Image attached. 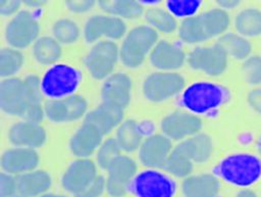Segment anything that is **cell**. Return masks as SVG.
<instances>
[{
	"label": "cell",
	"instance_id": "6da1fadb",
	"mask_svg": "<svg viewBox=\"0 0 261 197\" xmlns=\"http://www.w3.org/2000/svg\"><path fill=\"white\" fill-rule=\"evenodd\" d=\"M41 84L36 76L25 80L7 79L0 85V106L10 114H17L27 121L39 122L43 118Z\"/></svg>",
	"mask_w": 261,
	"mask_h": 197
},
{
	"label": "cell",
	"instance_id": "7a4b0ae2",
	"mask_svg": "<svg viewBox=\"0 0 261 197\" xmlns=\"http://www.w3.org/2000/svg\"><path fill=\"white\" fill-rule=\"evenodd\" d=\"M216 170L226 182L248 187L261 178V160L252 154L238 153L225 157Z\"/></svg>",
	"mask_w": 261,
	"mask_h": 197
},
{
	"label": "cell",
	"instance_id": "3957f363",
	"mask_svg": "<svg viewBox=\"0 0 261 197\" xmlns=\"http://www.w3.org/2000/svg\"><path fill=\"white\" fill-rule=\"evenodd\" d=\"M224 100V89L208 82L192 84L185 90L181 96L184 106L195 113L211 111L221 105Z\"/></svg>",
	"mask_w": 261,
	"mask_h": 197
},
{
	"label": "cell",
	"instance_id": "277c9868",
	"mask_svg": "<svg viewBox=\"0 0 261 197\" xmlns=\"http://www.w3.org/2000/svg\"><path fill=\"white\" fill-rule=\"evenodd\" d=\"M156 40L157 33L150 27L141 26L133 29L127 34L120 49L122 62L129 67L140 65Z\"/></svg>",
	"mask_w": 261,
	"mask_h": 197
},
{
	"label": "cell",
	"instance_id": "5b68a950",
	"mask_svg": "<svg viewBox=\"0 0 261 197\" xmlns=\"http://www.w3.org/2000/svg\"><path fill=\"white\" fill-rule=\"evenodd\" d=\"M80 73L72 66L57 64L46 71L41 89L49 97H62L71 94L80 83Z\"/></svg>",
	"mask_w": 261,
	"mask_h": 197
},
{
	"label": "cell",
	"instance_id": "8992f818",
	"mask_svg": "<svg viewBox=\"0 0 261 197\" xmlns=\"http://www.w3.org/2000/svg\"><path fill=\"white\" fill-rule=\"evenodd\" d=\"M129 190L137 197H173L175 184L167 176L149 169L136 176Z\"/></svg>",
	"mask_w": 261,
	"mask_h": 197
},
{
	"label": "cell",
	"instance_id": "52a82bcc",
	"mask_svg": "<svg viewBox=\"0 0 261 197\" xmlns=\"http://www.w3.org/2000/svg\"><path fill=\"white\" fill-rule=\"evenodd\" d=\"M227 54L219 44L211 47H198L189 55L192 68L202 70L210 76L222 73L227 66Z\"/></svg>",
	"mask_w": 261,
	"mask_h": 197
},
{
	"label": "cell",
	"instance_id": "ba28073f",
	"mask_svg": "<svg viewBox=\"0 0 261 197\" xmlns=\"http://www.w3.org/2000/svg\"><path fill=\"white\" fill-rule=\"evenodd\" d=\"M184 86L185 80L178 73L155 72L145 80L144 93L149 100L158 102L175 95Z\"/></svg>",
	"mask_w": 261,
	"mask_h": 197
},
{
	"label": "cell",
	"instance_id": "9c48e42d",
	"mask_svg": "<svg viewBox=\"0 0 261 197\" xmlns=\"http://www.w3.org/2000/svg\"><path fill=\"white\" fill-rule=\"evenodd\" d=\"M136 163L126 156H118L108 167L106 190L112 197H122L129 189L136 174Z\"/></svg>",
	"mask_w": 261,
	"mask_h": 197
},
{
	"label": "cell",
	"instance_id": "30bf717a",
	"mask_svg": "<svg viewBox=\"0 0 261 197\" xmlns=\"http://www.w3.org/2000/svg\"><path fill=\"white\" fill-rule=\"evenodd\" d=\"M117 56L116 44L111 41H102L92 48L86 58V64L95 79H103L112 71Z\"/></svg>",
	"mask_w": 261,
	"mask_h": 197
},
{
	"label": "cell",
	"instance_id": "8fae6325",
	"mask_svg": "<svg viewBox=\"0 0 261 197\" xmlns=\"http://www.w3.org/2000/svg\"><path fill=\"white\" fill-rule=\"evenodd\" d=\"M39 33L36 18L28 11H21L14 16L6 29V39L14 47H25L32 43Z\"/></svg>",
	"mask_w": 261,
	"mask_h": 197
},
{
	"label": "cell",
	"instance_id": "7c38bea8",
	"mask_svg": "<svg viewBox=\"0 0 261 197\" xmlns=\"http://www.w3.org/2000/svg\"><path fill=\"white\" fill-rule=\"evenodd\" d=\"M96 167L89 159H79L71 163L62 177V186L69 193L77 196L95 180Z\"/></svg>",
	"mask_w": 261,
	"mask_h": 197
},
{
	"label": "cell",
	"instance_id": "4fadbf2b",
	"mask_svg": "<svg viewBox=\"0 0 261 197\" xmlns=\"http://www.w3.org/2000/svg\"><path fill=\"white\" fill-rule=\"evenodd\" d=\"M161 128L167 137L178 140L197 135L202 128V121L194 114L177 111L167 115L162 120Z\"/></svg>",
	"mask_w": 261,
	"mask_h": 197
},
{
	"label": "cell",
	"instance_id": "5bb4252c",
	"mask_svg": "<svg viewBox=\"0 0 261 197\" xmlns=\"http://www.w3.org/2000/svg\"><path fill=\"white\" fill-rule=\"evenodd\" d=\"M87 109L86 100L77 95L46 103L45 112L54 121H67L80 118Z\"/></svg>",
	"mask_w": 261,
	"mask_h": 197
},
{
	"label": "cell",
	"instance_id": "9a60e30c",
	"mask_svg": "<svg viewBox=\"0 0 261 197\" xmlns=\"http://www.w3.org/2000/svg\"><path fill=\"white\" fill-rule=\"evenodd\" d=\"M171 144L167 137L162 135H153L147 138L140 149V158L142 162L152 167H164L170 154Z\"/></svg>",
	"mask_w": 261,
	"mask_h": 197
},
{
	"label": "cell",
	"instance_id": "2e32d148",
	"mask_svg": "<svg viewBox=\"0 0 261 197\" xmlns=\"http://www.w3.org/2000/svg\"><path fill=\"white\" fill-rule=\"evenodd\" d=\"M124 32L125 24L121 19L105 15H95L91 17L85 27V37L88 42H93L101 36L118 39Z\"/></svg>",
	"mask_w": 261,
	"mask_h": 197
},
{
	"label": "cell",
	"instance_id": "e0dca14e",
	"mask_svg": "<svg viewBox=\"0 0 261 197\" xmlns=\"http://www.w3.org/2000/svg\"><path fill=\"white\" fill-rule=\"evenodd\" d=\"M122 116V107L112 103L103 102L95 110L87 114L85 122L93 125L102 135H105L121 121Z\"/></svg>",
	"mask_w": 261,
	"mask_h": 197
},
{
	"label": "cell",
	"instance_id": "ac0fdd59",
	"mask_svg": "<svg viewBox=\"0 0 261 197\" xmlns=\"http://www.w3.org/2000/svg\"><path fill=\"white\" fill-rule=\"evenodd\" d=\"M14 197H36L45 193L51 186L50 176L43 170L21 174L15 178Z\"/></svg>",
	"mask_w": 261,
	"mask_h": 197
},
{
	"label": "cell",
	"instance_id": "d6986e66",
	"mask_svg": "<svg viewBox=\"0 0 261 197\" xmlns=\"http://www.w3.org/2000/svg\"><path fill=\"white\" fill-rule=\"evenodd\" d=\"M130 80L124 73L110 76L102 87V98L104 102L124 107L129 101Z\"/></svg>",
	"mask_w": 261,
	"mask_h": 197
},
{
	"label": "cell",
	"instance_id": "ffe728a7",
	"mask_svg": "<svg viewBox=\"0 0 261 197\" xmlns=\"http://www.w3.org/2000/svg\"><path fill=\"white\" fill-rule=\"evenodd\" d=\"M39 162L37 152L31 148H16L6 151L1 159L4 170L11 174L34 169Z\"/></svg>",
	"mask_w": 261,
	"mask_h": 197
},
{
	"label": "cell",
	"instance_id": "44dd1931",
	"mask_svg": "<svg viewBox=\"0 0 261 197\" xmlns=\"http://www.w3.org/2000/svg\"><path fill=\"white\" fill-rule=\"evenodd\" d=\"M9 139L14 145L39 147L46 140L44 129L37 122L21 121L15 124L9 131Z\"/></svg>",
	"mask_w": 261,
	"mask_h": 197
},
{
	"label": "cell",
	"instance_id": "7402d4cb",
	"mask_svg": "<svg viewBox=\"0 0 261 197\" xmlns=\"http://www.w3.org/2000/svg\"><path fill=\"white\" fill-rule=\"evenodd\" d=\"M181 188L186 197H216L220 184L214 175L202 174L188 177Z\"/></svg>",
	"mask_w": 261,
	"mask_h": 197
},
{
	"label": "cell",
	"instance_id": "603a6c76",
	"mask_svg": "<svg viewBox=\"0 0 261 197\" xmlns=\"http://www.w3.org/2000/svg\"><path fill=\"white\" fill-rule=\"evenodd\" d=\"M185 52L181 48L166 41L159 42L151 53V62L161 69H174L182 65Z\"/></svg>",
	"mask_w": 261,
	"mask_h": 197
},
{
	"label": "cell",
	"instance_id": "cb8c5ba5",
	"mask_svg": "<svg viewBox=\"0 0 261 197\" xmlns=\"http://www.w3.org/2000/svg\"><path fill=\"white\" fill-rule=\"evenodd\" d=\"M101 132L91 124L85 122L70 140V149L77 156H88L102 140Z\"/></svg>",
	"mask_w": 261,
	"mask_h": 197
},
{
	"label": "cell",
	"instance_id": "d4e9b609",
	"mask_svg": "<svg viewBox=\"0 0 261 197\" xmlns=\"http://www.w3.org/2000/svg\"><path fill=\"white\" fill-rule=\"evenodd\" d=\"M178 145L193 162H204L208 160L213 150L212 141L206 134H197Z\"/></svg>",
	"mask_w": 261,
	"mask_h": 197
},
{
	"label": "cell",
	"instance_id": "484cf974",
	"mask_svg": "<svg viewBox=\"0 0 261 197\" xmlns=\"http://www.w3.org/2000/svg\"><path fill=\"white\" fill-rule=\"evenodd\" d=\"M237 32L243 37H257L261 35V10L246 8L239 12L234 19Z\"/></svg>",
	"mask_w": 261,
	"mask_h": 197
},
{
	"label": "cell",
	"instance_id": "4316f807",
	"mask_svg": "<svg viewBox=\"0 0 261 197\" xmlns=\"http://www.w3.org/2000/svg\"><path fill=\"white\" fill-rule=\"evenodd\" d=\"M227 55L236 59H247L252 51L251 43L243 36L228 33L221 36L218 43Z\"/></svg>",
	"mask_w": 261,
	"mask_h": 197
},
{
	"label": "cell",
	"instance_id": "83f0119b",
	"mask_svg": "<svg viewBox=\"0 0 261 197\" xmlns=\"http://www.w3.org/2000/svg\"><path fill=\"white\" fill-rule=\"evenodd\" d=\"M143 137V131L138 122L135 120L124 121L116 134V141L120 147L125 151H133L139 147Z\"/></svg>",
	"mask_w": 261,
	"mask_h": 197
},
{
	"label": "cell",
	"instance_id": "f1b7e54d",
	"mask_svg": "<svg viewBox=\"0 0 261 197\" xmlns=\"http://www.w3.org/2000/svg\"><path fill=\"white\" fill-rule=\"evenodd\" d=\"M204 31L208 38L222 34L229 26L228 13L220 8H214L201 14Z\"/></svg>",
	"mask_w": 261,
	"mask_h": 197
},
{
	"label": "cell",
	"instance_id": "f546056e",
	"mask_svg": "<svg viewBox=\"0 0 261 197\" xmlns=\"http://www.w3.org/2000/svg\"><path fill=\"white\" fill-rule=\"evenodd\" d=\"M164 167L176 177H187L193 169V160L177 145L169 154Z\"/></svg>",
	"mask_w": 261,
	"mask_h": 197
},
{
	"label": "cell",
	"instance_id": "4dcf8cb0",
	"mask_svg": "<svg viewBox=\"0 0 261 197\" xmlns=\"http://www.w3.org/2000/svg\"><path fill=\"white\" fill-rule=\"evenodd\" d=\"M61 54L59 43L49 37L40 38L34 46V55L36 59L43 63L49 64L55 62Z\"/></svg>",
	"mask_w": 261,
	"mask_h": 197
},
{
	"label": "cell",
	"instance_id": "1f68e13d",
	"mask_svg": "<svg viewBox=\"0 0 261 197\" xmlns=\"http://www.w3.org/2000/svg\"><path fill=\"white\" fill-rule=\"evenodd\" d=\"M179 37L188 43H197L207 40L201 15L190 16L184 19L179 28Z\"/></svg>",
	"mask_w": 261,
	"mask_h": 197
},
{
	"label": "cell",
	"instance_id": "d6a6232c",
	"mask_svg": "<svg viewBox=\"0 0 261 197\" xmlns=\"http://www.w3.org/2000/svg\"><path fill=\"white\" fill-rule=\"evenodd\" d=\"M100 6L110 13L124 17H136L143 11V7L136 1H100Z\"/></svg>",
	"mask_w": 261,
	"mask_h": 197
},
{
	"label": "cell",
	"instance_id": "836d02e7",
	"mask_svg": "<svg viewBox=\"0 0 261 197\" xmlns=\"http://www.w3.org/2000/svg\"><path fill=\"white\" fill-rule=\"evenodd\" d=\"M147 21L162 32H172L176 28L174 17L160 8H151L146 12Z\"/></svg>",
	"mask_w": 261,
	"mask_h": 197
},
{
	"label": "cell",
	"instance_id": "e575fe53",
	"mask_svg": "<svg viewBox=\"0 0 261 197\" xmlns=\"http://www.w3.org/2000/svg\"><path fill=\"white\" fill-rule=\"evenodd\" d=\"M22 64V55L13 49H3L0 53V75L2 77L15 73Z\"/></svg>",
	"mask_w": 261,
	"mask_h": 197
},
{
	"label": "cell",
	"instance_id": "d590c367",
	"mask_svg": "<svg viewBox=\"0 0 261 197\" xmlns=\"http://www.w3.org/2000/svg\"><path fill=\"white\" fill-rule=\"evenodd\" d=\"M55 38L62 43H71L79 37L80 31L75 22L69 19H60L53 27Z\"/></svg>",
	"mask_w": 261,
	"mask_h": 197
},
{
	"label": "cell",
	"instance_id": "8d00e7d4",
	"mask_svg": "<svg viewBox=\"0 0 261 197\" xmlns=\"http://www.w3.org/2000/svg\"><path fill=\"white\" fill-rule=\"evenodd\" d=\"M245 80L251 85L261 84V56L253 55L245 59L242 65Z\"/></svg>",
	"mask_w": 261,
	"mask_h": 197
},
{
	"label": "cell",
	"instance_id": "74e56055",
	"mask_svg": "<svg viewBox=\"0 0 261 197\" xmlns=\"http://www.w3.org/2000/svg\"><path fill=\"white\" fill-rule=\"evenodd\" d=\"M120 152V147L116 140L109 139L107 140L99 149L97 159L101 167L108 169L109 165L118 157Z\"/></svg>",
	"mask_w": 261,
	"mask_h": 197
},
{
	"label": "cell",
	"instance_id": "f35d334b",
	"mask_svg": "<svg viewBox=\"0 0 261 197\" xmlns=\"http://www.w3.org/2000/svg\"><path fill=\"white\" fill-rule=\"evenodd\" d=\"M200 6V1L196 0H185L167 1V8L169 11L177 16H191L194 14Z\"/></svg>",
	"mask_w": 261,
	"mask_h": 197
},
{
	"label": "cell",
	"instance_id": "ab89813d",
	"mask_svg": "<svg viewBox=\"0 0 261 197\" xmlns=\"http://www.w3.org/2000/svg\"><path fill=\"white\" fill-rule=\"evenodd\" d=\"M15 190V178L2 173L0 175V197H14Z\"/></svg>",
	"mask_w": 261,
	"mask_h": 197
},
{
	"label": "cell",
	"instance_id": "60d3db41",
	"mask_svg": "<svg viewBox=\"0 0 261 197\" xmlns=\"http://www.w3.org/2000/svg\"><path fill=\"white\" fill-rule=\"evenodd\" d=\"M106 184L101 176H97L89 187L79 194L76 197H100L104 191Z\"/></svg>",
	"mask_w": 261,
	"mask_h": 197
},
{
	"label": "cell",
	"instance_id": "b9f144b4",
	"mask_svg": "<svg viewBox=\"0 0 261 197\" xmlns=\"http://www.w3.org/2000/svg\"><path fill=\"white\" fill-rule=\"evenodd\" d=\"M247 101L254 111L261 114V88L253 89L250 91L247 97Z\"/></svg>",
	"mask_w": 261,
	"mask_h": 197
},
{
	"label": "cell",
	"instance_id": "7bdbcfd3",
	"mask_svg": "<svg viewBox=\"0 0 261 197\" xmlns=\"http://www.w3.org/2000/svg\"><path fill=\"white\" fill-rule=\"evenodd\" d=\"M67 7L74 12H84L94 5V1H67Z\"/></svg>",
	"mask_w": 261,
	"mask_h": 197
},
{
	"label": "cell",
	"instance_id": "ee69618b",
	"mask_svg": "<svg viewBox=\"0 0 261 197\" xmlns=\"http://www.w3.org/2000/svg\"><path fill=\"white\" fill-rule=\"evenodd\" d=\"M19 7L18 1H1L0 2V12L2 14H10L16 11Z\"/></svg>",
	"mask_w": 261,
	"mask_h": 197
},
{
	"label": "cell",
	"instance_id": "f6af8a7d",
	"mask_svg": "<svg viewBox=\"0 0 261 197\" xmlns=\"http://www.w3.org/2000/svg\"><path fill=\"white\" fill-rule=\"evenodd\" d=\"M218 4L224 8H232L239 5L240 1H217Z\"/></svg>",
	"mask_w": 261,
	"mask_h": 197
},
{
	"label": "cell",
	"instance_id": "bcb514c9",
	"mask_svg": "<svg viewBox=\"0 0 261 197\" xmlns=\"http://www.w3.org/2000/svg\"><path fill=\"white\" fill-rule=\"evenodd\" d=\"M236 197H258L257 194L252 190H242Z\"/></svg>",
	"mask_w": 261,
	"mask_h": 197
},
{
	"label": "cell",
	"instance_id": "7dc6e473",
	"mask_svg": "<svg viewBox=\"0 0 261 197\" xmlns=\"http://www.w3.org/2000/svg\"><path fill=\"white\" fill-rule=\"evenodd\" d=\"M257 149H258V152L259 154L261 155V136L258 138L257 140Z\"/></svg>",
	"mask_w": 261,
	"mask_h": 197
},
{
	"label": "cell",
	"instance_id": "c3c4849f",
	"mask_svg": "<svg viewBox=\"0 0 261 197\" xmlns=\"http://www.w3.org/2000/svg\"><path fill=\"white\" fill-rule=\"evenodd\" d=\"M40 197H64V196L55 195V194H44V195H41Z\"/></svg>",
	"mask_w": 261,
	"mask_h": 197
}]
</instances>
